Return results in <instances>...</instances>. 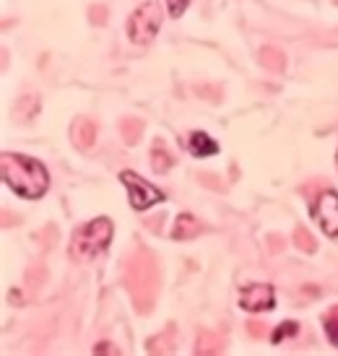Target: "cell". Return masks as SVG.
Here are the masks:
<instances>
[{
	"instance_id": "5b68a950",
	"label": "cell",
	"mask_w": 338,
	"mask_h": 356,
	"mask_svg": "<svg viewBox=\"0 0 338 356\" xmlns=\"http://www.w3.org/2000/svg\"><path fill=\"white\" fill-rule=\"evenodd\" d=\"M312 216L323 229L325 237H338V193L336 190H323L312 206Z\"/></svg>"
},
{
	"instance_id": "6da1fadb",
	"label": "cell",
	"mask_w": 338,
	"mask_h": 356,
	"mask_svg": "<svg viewBox=\"0 0 338 356\" xmlns=\"http://www.w3.org/2000/svg\"><path fill=\"white\" fill-rule=\"evenodd\" d=\"M0 177L3 185L10 188L19 198L37 200L50 190V172L40 159L24 154H0Z\"/></svg>"
},
{
	"instance_id": "8fae6325",
	"label": "cell",
	"mask_w": 338,
	"mask_h": 356,
	"mask_svg": "<svg viewBox=\"0 0 338 356\" xmlns=\"http://www.w3.org/2000/svg\"><path fill=\"white\" fill-rule=\"evenodd\" d=\"M190 3H193V0H167L169 16H172V19H179V16L188 10Z\"/></svg>"
},
{
	"instance_id": "30bf717a",
	"label": "cell",
	"mask_w": 338,
	"mask_h": 356,
	"mask_svg": "<svg viewBox=\"0 0 338 356\" xmlns=\"http://www.w3.org/2000/svg\"><path fill=\"white\" fill-rule=\"evenodd\" d=\"M294 333H297V323H284L281 327H276V330H273V338H271V341H273V343H279V341H284V338H289V336H294Z\"/></svg>"
},
{
	"instance_id": "277c9868",
	"label": "cell",
	"mask_w": 338,
	"mask_h": 356,
	"mask_svg": "<svg viewBox=\"0 0 338 356\" xmlns=\"http://www.w3.org/2000/svg\"><path fill=\"white\" fill-rule=\"evenodd\" d=\"M120 182L128 190V200L136 211H149L151 206L164 203V198H167L159 188H154L149 179H143L136 172H120Z\"/></svg>"
},
{
	"instance_id": "52a82bcc",
	"label": "cell",
	"mask_w": 338,
	"mask_h": 356,
	"mask_svg": "<svg viewBox=\"0 0 338 356\" xmlns=\"http://www.w3.org/2000/svg\"><path fill=\"white\" fill-rule=\"evenodd\" d=\"M188 146H190V151H193L195 156H216V154H219V143L211 138L209 133H203V130L190 133Z\"/></svg>"
},
{
	"instance_id": "7c38bea8",
	"label": "cell",
	"mask_w": 338,
	"mask_h": 356,
	"mask_svg": "<svg viewBox=\"0 0 338 356\" xmlns=\"http://www.w3.org/2000/svg\"><path fill=\"white\" fill-rule=\"evenodd\" d=\"M336 167H338V154H336Z\"/></svg>"
},
{
	"instance_id": "8992f818",
	"label": "cell",
	"mask_w": 338,
	"mask_h": 356,
	"mask_svg": "<svg viewBox=\"0 0 338 356\" xmlns=\"http://www.w3.org/2000/svg\"><path fill=\"white\" fill-rule=\"evenodd\" d=\"M239 307L245 312H268L276 307V294L271 284H248L239 291Z\"/></svg>"
},
{
	"instance_id": "7a4b0ae2",
	"label": "cell",
	"mask_w": 338,
	"mask_h": 356,
	"mask_svg": "<svg viewBox=\"0 0 338 356\" xmlns=\"http://www.w3.org/2000/svg\"><path fill=\"white\" fill-rule=\"evenodd\" d=\"M112 221L107 216H99L89 221V224H83L73 232V237H70V252L76 260H94V257H99L104 250L110 248L112 242Z\"/></svg>"
},
{
	"instance_id": "9c48e42d",
	"label": "cell",
	"mask_w": 338,
	"mask_h": 356,
	"mask_svg": "<svg viewBox=\"0 0 338 356\" xmlns=\"http://www.w3.org/2000/svg\"><path fill=\"white\" fill-rule=\"evenodd\" d=\"M323 327H325V336H328L330 343L338 346V307H330L323 315Z\"/></svg>"
},
{
	"instance_id": "ba28073f",
	"label": "cell",
	"mask_w": 338,
	"mask_h": 356,
	"mask_svg": "<svg viewBox=\"0 0 338 356\" xmlns=\"http://www.w3.org/2000/svg\"><path fill=\"white\" fill-rule=\"evenodd\" d=\"M198 232H200L198 221L190 216V213H182V216L177 218V224H175V232H172V237H175V239H190V237H195Z\"/></svg>"
},
{
	"instance_id": "3957f363",
	"label": "cell",
	"mask_w": 338,
	"mask_h": 356,
	"mask_svg": "<svg viewBox=\"0 0 338 356\" xmlns=\"http://www.w3.org/2000/svg\"><path fill=\"white\" fill-rule=\"evenodd\" d=\"M161 19H164V8H161L159 0L140 3L128 19V40L133 44H140V47L151 44L161 29Z\"/></svg>"
}]
</instances>
